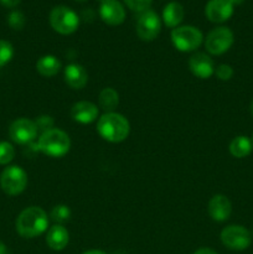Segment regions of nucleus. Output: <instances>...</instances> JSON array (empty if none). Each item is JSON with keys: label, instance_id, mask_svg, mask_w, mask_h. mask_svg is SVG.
<instances>
[{"label": "nucleus", "instance_id": "nucleus-1", "mask_svg": "<svg viewBox=\"0 0 253 254\" xmlns=\"http://www.w3.org/2000/svg\"><path fill=\"white\" fill-rule=\"evenodd\" d=\"M49 218L41 207L31 206L22 211L16 220V231L21 237L35 238L47 230Z\"/></svg>", "mask_w": 253, "mask_h": 254}, {"label": "nucleus", "instance_id": "nucleus-2", "mask_svg": "<svg viewBox=\"0 0 253 254\" xmlns=\"http://www.w3.org/2000/svg\"><path fill=\"white\" fill-rule=\"evenodd\" d=\"M99 135L111 143H121L126 140L130 131V126L126 117L119 113H106L99 118L97 123Z\"/></svg>", "mask_w": 253, "mask_h": 254}, {"label": "nucleus", "instance_id": "nucleus-3", "mask_svg": "<svg viewBox=\"0 0 253 254\" xmlns=\"http://www.w3.org/2000/svg\"><path fill=\"white\" fill-rule=\"evenodd\" d=\"M37 148L51 158H61L68 153L71 148L69 136L60 129H50L44 131L39 138Z\"/></svg>", "mask_w": 253, "mask_h": 254}, {"label": "nucleus", "instance_id": "nucleus-4", "mask_svg": "<svg viewBox=\"0 0 253 254\" xmlns=\"http://www.w3.org/2000/svg\"><path fill=\"white\" fill-rule=\"evenodd\" d=\"M203 35L197 27L185 25L178 26L171 31V41L176 50L181 52L195 51L202 44Z\"/></svg>", "mask_w": 253, "mask_h": 254}, {"label": "nucleus", "instance_id": "nucleus-5", "mask_svg": "<svg viewBox=\"0 0 253 254\" xmlns=\"http://www.w3.org/2000/svg\"><path fill=\"white\" fill-rule=\"evenodd\" d=\"M50 24L52 29L61 35H71L78 29L79 17L67 6H56L50 12Z\"/></svg>", "mask_w": 253, "mask_h": 254}, {"label": "nucleus", "instance_id": "nucleus-6", "mask_svg": "<svg viewBox=\"0 0 253 254\" xmlns=\"http://www.w3.org/2000/svg\"><path fill=\"white\" fill-rule=\"evenodd\" d=\"M27 175L22 168L17 165L7 166L0 175V186L2 191L10 196L20 195L26 189Z\"/></svg>", "mask_w": 253, "mask_h": 254}, {"label": "nucleus", "instance_id": "nucleus-7", "mask_svg": "<svg viewBox=\"0 0 253 254\" xmlns=\"http://www.w3.org/2000/svg\"><path fill=\"white\" fill-rule=\"evenodd\" d=\"M221 241L228 250L245 251L251 246L252 237H251L250 231L243 226L231 225L222 230Z\"/></svg>", "mask_w": 253, "mask_h": 254}, {"label": "nucleus", "instance_id": "nucleus-8", "mask_svg": "<svg viewBox=\"0 0 253 254\" xmlns=\"http://www.w3.org/2000/svg\"><path fill=\"white\" fill-rule=\"evenodd\" d=\"M235 41L233 32L228 27L220 26L213 29L207 35L205 46L211 55H222L231 49Z\"/></svg>", "mask_w": 253, "mask_h": 254}, {"label": "nucleus", "instance_id": "nucleus-9", "mask_svg": "<svg viewBox=\"0 0 253 254\" xmlns=\"http://www.w3.org/2000/svg\"><path fill=\"white\" fill-rule=\"evenodd\" d=\"M161 30L160 17L153 10L140 12L136 20V35L143 41H153L159 36Z\"/></svg>", "mask_w": 253, "mask_h": 254}, {"label": "nucleus", "instance_id": "nucleus-10", "mask_svg": "<svg viewBox=\"0 0 253 254\" xmlns=\"http://www.w3.org/2000/svg\"><path fill=\"white\" fill-rule=\"evenodd\" d=\"M37 126L35 122L27 118H19L11 123L9 128V135L16 144H29L35 140L37 135Z\"/></svg>", "mask_w": 253, "mask_h": 254}, {"label": "nucleus", "instance_id": "nucleus-11", "mask_svg": "<svg viewBox=\"0 0 253 254\" xmlns=\"http://www.w3.org/2000/svg\"><path fill=\"white\" fill-rule=\"evenodd\" d=\"M233 9L235 6L230 0H210L206 4L205 15L211 22L221 24L232 16Z\"/></svg>", "mask_w": 253, "mask_h": 254}, {"label": "nucleus", "instance_id": "nucleus-12", "mask_svg": "<svg viewBox=\"0 0 253 254\" xmlns=\"http://www.w3.org/2000/svg\"><path fill=\"white\" fill-rule=\"evenodd\" d=\"M99 15L102 20L111 26L123 24L126 20V10L118 0H106L101 2Z\"/></svg>", "mask_w": 253, "mask_h": 254}, {"label": "nucleus", "instance_id": "nucleus-13", "mask_svg": "<svg viewBox=\"0 0 253 254\" xmlns=\"http://www.w3.org/2000/svg\"><path fill=\"white\" fill-rule=\"evenodd\" d=\"M189 67L192 72L193 76L198 77L201 79H207L215 73V64H213L212 59L202 52L192 55L189 61Z\"/></svg>", "mask_w": 253, "mask_h": 254}, {"label": "nucleus", "instance_id": "nucleus-14", "mask_svg": "<svg viewBox=\"0 0 253 254\" xmlns=\"http://www.w3.org/2000/svg\"><path fill=\"white\" fill-rule=\"evenodd\" d=\"M231 212H232V205L225 195H215L208 202V213L216 222H223L228 220Z\"/></svg>", "mask_w": 253, "mask_h": 254}, {"label": "nucleus", "instance_id": "nucleus-15", "mask_svg": "<svg viewBox=\"0 0 253 254\" xmlns=\"http://www.w3.org/2000/svg\"><path fill=\"white\" fill-rule=\"evenodd\" d=\"M71 117L74 122H78L81 124H89L96 121L98 117V108L92 102H77L72 106Z\"/></svg>", "mask_w": 253, "mask_h": 254}, {"label": "nucleus", "instance_id": "nucleus-16", "mask_svg": "<svg viewBox=\"0 0 253 254\" xmlns=\"http://www.w3.org/2000/svg\"><path fill=\"white\" fill-rule=\"evenodd\" d=\"M64 81L71 88L81 89L88 82V73L81 64H71L64 68Z\"/></svg>", "mask_w": 253, "mask_h": 254}, {"label": "nucleus", "instance_id": "nucleus-17", "mask_svg": "<svg viewBox=\"0 0 253 254\" xmlns=\"http://www.w3.org/2000/svg\"><path fill=\"white\" fill-rule=\"evenodd\" d=\"M69 241V233L62 225H55L47 231L46 243L51 250L62 251L67 247Z\"/></svg>", "mask_w": 253, "mask_h": 254}, {"label": "nucleus", "instance_id": "nucleus-18", "mask_svg": "<svg viewBox=\"0 0 253 254\" xmlns=\"http://www.w3.org/2000/svg\"><path fill=\"white\" fill-rule=\"evenodd\" d=\"M185 16V10L180 2L171 1L164 7L163 10V21L168 27H178L183 22Z\"/></svg>", "mask_w": 253, "mask_h": 254}, {"label": "nucleus", "instance_id": "nucleus-19", "mask_svg": "<svg viewBox=\"0 0 253 254\" xmlns=\"http://www.w3.org/2000/svg\"><path fill=\"white\" fill-rule=\"evenodd\" d=\"M36 69L41 76L54 77L61 69V62L52 55H45L36 62Z\"/></svg>", "mask_w": 253, "mask_h": 254}, {"label": "nucleus", "instance_id": "nucleus-20", "mask_svg": "<svg viewBox=\"0 0 253 254\" xmlns=\"http://www.w3.org/2000/svg\"><path fill=\"white\" fill-rule=\"evenodd\" d=\"M253 148V143L251 141V139L248 136L240 135L236 136L230 144V153L232 154L235 158L242 159L246 158L251 154Z\"/></svg>", "mask_w": 253, "mask_h": 254}, {"label": "nucleus", "instance_id": "nucleus-21", "mask_svg": "<svg viewBox=\"0 0 253 254\" xmlns=\"http://www.w3.org/2000/svg\"><path fill=\"white\" fill-rule=\"evenodd\" d=\"M119 104V94L113 88H104L99 93V106L108 113L113 112Z\"/></svg>", "mask_w": 253, "mask_h": 254}, {"label": "nucleus", "instance_id": "nucleus-22", "mask_svg": "<svg viewBox=\"0 0 253 254\" xmlns=\"http://www.w3.org/2000/svg\"><path fill=\"white\" fill-rule=\"evenodd\" d=\"M51 218L52 221H55V222L57 223V225L67 222V221L71 218V210H69L68 206L66 205L55 206L51 211Z\"/></svg>", "mask_w": 253, "mask_h": 254}, {"label": "nucleus", "instance_id": "nucleus-23", "mask_svg": "<svg viewBox=\"0 0 253 254\" xmlns=\"http://www.w3.org/2000/svg\"><path fill=\"white\" fill-rule=\"evenodd\" d=\"M15 156V149L7 141H0V165H7Z\"/></svg>", "mask_w": 253, "mask_h": 254}, {"label": "nucleus", "instance_id": "nucleus-24", "mask_svg": "<svg viewBox=\"0 0 253 254\" xmlns=\"http://www.w3.org/2000/svg\"><path fill=\"white\" fill-rule=\"evenodd\" d=\"M12 56H14V49L10 42L5 41V40H0V67L5 66L11 61Z\"/></svg>", "mask_w": 253, "mask_h": 254}, {"label": "nucleus", "instance_id": "nucleus-25", "mask_svg": "<svg viewBox=\"0 0 253 254\" xmlns=\"http://www.w3.org/2000/svg\"><path fill=\"white\" fill-rule=\"evenodd\" d=\"M126 4V6L130 10L136 12H143L145 10H149V6L151 5L153 0H123Z\"/></svg>", "mask_w": 253, "mask_h": 254}, {"label": "nucleus", "instance_id": "nucleus-26", "mask_svg": "<svg viewBox=\"0 0 253 254\" xmlns=\"http://www.w3.org/2000/svg\"><path fill=\"white\" fill-rule=\"evenodd\" d=\"M10 27L14 30H21L25 25V16L21 11H12L9 14L7 17Z\"/></svg>", "mask_w": 253, "mask_h": 254}, {"label": "nucleus", "instance_id": "nucleus-27", "mask_svg": "<svg viewBox=\"0 0 253 254\" xmlns=\"http://www.w3.org/2000/svg\"><path fill=\"white\" fill-rule=\"evenodd\" d=\"M216 76L218 77V79L221 81H228V79L232 78L233 76V68L230 66V64H222L215 69Z\"/></svg>", "mask_w": 253, "mask_h": 254}, {"label": "nucleus", "instance_id": "nucleus-28", "mask_svg": "<svg viewBox=\"0 0 253 254\" xmlns=\"http://www.w3.org/2000/svg\"><path fill=\"white\" fill-rule=\"evenodd\" d=\"M37 126V129H44V131H47L50 130V129H52V124H54V121L51 119V117H47V116H44V117H40V118H37V121L35 122Z\"/></svg>", "mask_w": 253, "mask_h": 254}, {"label": "nucleus", "instance_id": "nucleus-29", "mask_svg": "<svg viewBox=\"0 0 253 254\" xmlns=\"http://www.w3.org/2000/svg\"><path fill=\"white\" fill-rule=\"evenodd\" d=\"M20 1H21V0H0V2H1V4L6 7L16 6Z\"/></svg>", "mask_w": 253, "mask_h": 254}, {"label": "nucleus", "instance_id": "nucleus-30", "mask_svg": "<svg viewBox=\"0 0 253 254\" xmlns=\"http://www.w3.org/2000/svg\"><path fill=\"white\" fill-rule=\"evenodd\" d=\"M193 254H217L211 248H200V250L196 251Z\"/></svg>", "mask_w": 253, "mask_h": 254}, {"label": "nucleus", "instance_id": "nucleus-31", "mask_svg": "<svg viewBox=\"0 0 253 254\" xmlns=\"http://www.w3.org/2000/svg\"><path fill=\"white\" fill-rule=\"evenodd\" d=\"M83 254H107V253H104L103 251H98V250H91V251H87V252H84Z\"/></svg>", "mask_w": 253, "mask_h": 254}, {"label": "nucleus", "instance_id": "nucleus-32", "mask_svg": "<svg viewBox=\"0 0 253 254\" xmlns=\"http://www.w3.org/2000/svg\"><path fill=\"white\" fill-rule=\"evenodd\" d=\"M0 254H6V247L2 242H0Z\"/></svg>", "mask_w": 253, "mask_h": 254}, {"label": "nucleus", "instance_id": "nucleus-33", "mask_svg": "<svg viewBox=\"0 0 253 254\" xmlns=\"http://www.w3.org/2000/svg\"><path fill=\"white\" fill-rule=\"evenodd\" d=\"M230 1L232 2L233 6H235V5H241V4H243V2H245V0H230Z\"/></svg>", "mask_w": 253, "mask_h": 254}, {"label": "nucleus", "instance_id": "nucleus-34", "mask_svg": "<svg viewBox=\"0 0 253 254\" xmlns=\"http://www.w3.org/2000/svg\"><path fill=\"white\" fill-rule=\"evenodd\" d=\"M251 113H252V116H253V101H252V103H251Z\"/></svg>", "mask_w": 253, "mask_h": 254}, {"label": "nucleus", "instance_id": "nucleus-35", "mask_svg": "<svg viewBox=\"0 0 253 254\" xmlns=\"http://www.w3.org/2000/svg\"><path fill=\"white\" fill-rule=\"evenodd\" d=\"M76 1H87V0H76Z\"/></svg>", "mask_w": 253, "mask_h": 254}, {"label": "nucleus", "instance_id": "nucleus-36", "mask_svg": "<svg viewBox=\"0 0 253 254\" xmlns=\"http://www.w3.org/2000/svg\"><path fill=\"white\" fill-rule=\"evenodd\" d=\"M99 1H101V2H103V1H106V0H99Z\"/></svg>", "mask_w": 253, "mask_h": 254}, {"label": "nucleus", "instance_id": "nucleus-37", "mask_svg": "<svg viewBox=\"0 0 253 254\" xmlns=\"http://www.w3.org/2000/svg\"><path fill=\"white\" fill-rule=\"evenodd\" d=\"M252 143H253V138H252Z\"/></svg>", "mask_w": 253, "mask_h": 254}]
</instances>
